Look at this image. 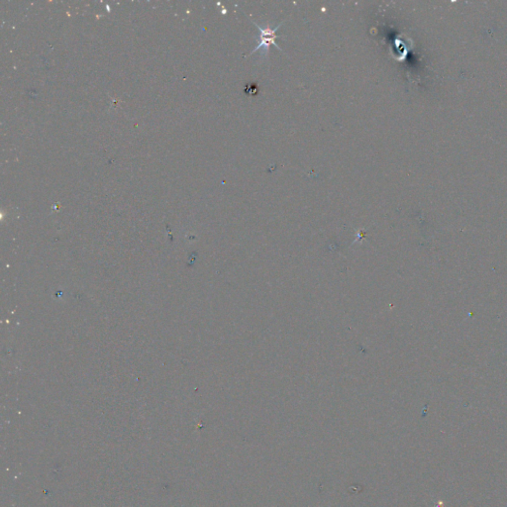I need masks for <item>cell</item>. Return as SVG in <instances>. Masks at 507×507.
I'll return each instance as SVG.
<instances>
[{
  "instance_id": "6da1fadb",
  "label": "cell",
  "mask_w": 507,
  "mask_h": 507,
  "mask_svg": "<svg viewBox=\"0 0 507 507\" xmlns=\"http://www.w3.org/2000/svg\"><path fill=\"white\" fill-rule=\"evenodd\" d=\"M253 23L254 25H255V26L259 29V31H260V43H259L257 46L255 47V49H254L253 51L250 53V55H251V54H253L254 52H256L257 50H260V49H262V48L264 49V51H265V52H267V53H268V52H269V49H270L269 47L271 46V45H275V46L277 47L278 50H281V49L278 47L277 43H276V39L278 38V37H280V36L277 35V33H276V32H277V29H278V28L282 25L283 22H282V23L278 24L277 27H276V28H274V29H271V28H266V29H263V28H261L260 26H258V24H256L255 22H253Z\"/></svg>"
}]
</instances>
